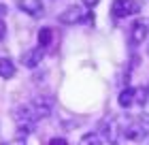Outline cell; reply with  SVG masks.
Wrapping results in <instances>:
<instances>
[{"instance_id":"9a60e30c","label":"cell","mask_w":149,"mask_h":145,"mask_svg":"<svg viewBox=\"0 0 149 145\" xmlns=\"http://www.w3.org/2000/svg\"><path fill=\"white\" fill-rule=\"evenodd\" d=\"M49 145H68V143L62 137H53V139H49Z\"/></svg>"},{"instance_id":"8992f818","label":"cell","mask_w":149,"mask_h":145,"mask_svg":"<svg viewBox=\"0 0 149 145\" xmlns=\"http://www.w3.org/2000/svg\"><path fill=\"white\" fill-rule=\"evenodd\" d=\"M13 117H15V122L19 124V126H34V124L38 122V117H36L34 111H32L30 105H19V107H15Z\"/></svg>"},{"instance_id":"8fae6325","label":"cell","mask_w":149,"mask_h":145,"mask_svg":"<svg viewBox=\"0 0 149 145\" xmlns=\"http://www.w3.org/2000/svg\"><path fill=\"white\" fill-rule=\"evenodd\" d=\"M0 77L2 79L15 77V64H13L11 58H0Z\"/></svg>"},{"instance_id":"6da1fadb","label":"cell","mask_w":149,"mask_h":145,"mask_svg":"<svg viewBox=\"0 0 149 145\" xmlns=\"http://www.w3.org/2000/svg\"><path fill=\"white\" fill-rule=\"evenodd\" d=\"M121 137L134 143L149 139V113H141L136 117H130L126 124H121Z\"/></svg>"},{"instance_id":"30bf717a","label":"cell","mask_w":149,"mask_h":145,"mask_svg":"<svg viewBox=\"0 0 149 145\" xmlns=\"http://www.w3.org/2000/svg\"><path fill=\"white\" fill-rule=\"evenodd\" d=\"M117 102H119L121 109H130V107H134V88H124V90H121Z\"/></svg>"},{"instance_id":"d6986e66","label":"cell","mask_w":149,"mask_h":145,"mask_svg":"<svg viewBox=\"0 0 149 145\" xmlns=\"http://www.w3.org/2000/svg\"><path fill=\"white\" fill-rule=\"evenodd\" d=\"M4 13H6V6H2V4H0V17H2Z\"/></svg>"},{"instance_id":"ba28073f","label":"cell","mask_w":149,"mask_h":145,"mask_svg":"<svg viewBox=\"0 0 149 145\" xmlns=\"http://www.w3.org/2000/svg\"><path fill=\"white\" fill-rule=\"evenodd\" d=\"M147 34H149L147 22H143V19H136V22L130 26V43H132V45H141V43L147 39Z\"/></svg>"},{"instance_id":"5b68a950","label":"cell","mask_w":149,"mask_h":145,"mask_svg":"<svg viewBox=\"0 0 149 145\" xmlns=\"http://www.w3.org/2000/svg\"><path fill=\"white\" fill-rule=\"evenodd\" d=\"M100 132L109 145H119V137H121V126H119V120L117 117H111V120H104L100 124Z\"/></svg>"},{"instance_id":"7a4b0ae2","label":"cell","mask_w":149,"mask_h":145,"mask_svg":"<svg viewBox=\"0 0 149 145\" xmlns=\"http://www.w3.org/2000/svg\"><path fill=\"white\" fill-rule=\"evenodd\" d=\"M58 22H60V24H66V26L94 24V13H92V9H87V6L72 4V6H68L66 11H62V13L58 15Z\"/></svg>"},{"instance_id":"277c9868","label":"cell","mask_w":149,"mask_h":145,"mask_svg":"<svg viewBox=\"0 0 149 145\" xmlns=\"http://www.w3.org/2000/svg\"><path fill=\"white\" fill-rule=\"evenodd\" d=\"M139 11H141V4L136 0H113V4H111V13L117 19L132 17V15H136Z\"/></svg>"},{"instance_id":"e0dca14e","label":"cell","mask_w":149,"mask_h":145,"mask_svg":"<svg viewBox=\"0 0 149 145\" xmlns=\"http://www.w3.org/2000/svg\"><path fill=\"white\" fill-rule=\"evenodd\" d=\"M4 36H6V26H4L2 19H0V41H2Z\"/></svg>"},{"instance_id":"ffe728a7","label":"cell","mask_w":149,"mask_h":145,"mask_svg":"<svg viewBox=\"0 0 149 145\" xmlns=\"http://www.w3.org/2000/svg\"><path fill=\"white\" fill-rule=\"evenodd\" d=\"M147 102H149V85H147Z\"/></svg>"},{"instance_id":"9c48e42d","label":"cell","mask_w":149,"mask_h":145,"mask_svg":"<svg viewBox=\"0 0 149 145\" xmlns=\"http://www.w3.org/2000/svg\"><path fill=\"white\" fill-rule=\"evenodd\" d=\"M40 60H43V49L40 47H34V49H28L22 53V64L26 68H34L40 64Z\"/></svg>"},{"instance_id":"ac0fdd59","label":"cell","mask_w":149,"mask_h":145,"mask_svg":"<svg viewBox=\"0 0 149 145\" xmlns=\"http://www.w3.org/2000/svg\"><path fill=\"white\" fill-rule=\"evenodd\" d=\"M0 145H26V139H15L11 143H0Z\"/></svg>"},{"instance_id":"5bb4252c","label":"cell","mask_w":149,"mask_h":145,"mask_svg":"<svg viewBox=\"0 0 149 145\" xmlns=\"http://www.w3.org/2000/svg\"><path fill=\"white\" fill-rule=\"evenodd\" d=\"M81 145H104V143H102V137L100 134L90 132V134H85L83 139H81Z\"/></svg>"},{"instance_id":"2e32d148","label":"cell","mask_w":149,"mask_h":145,"mask_svg":"<svg viewBox=\"0 0 149 145\" xmlns=\"http://www.w3.org/2000/svg\"><path fill=\"white\" fill-rule=\"evenodd\" d=\"M96 4H98V0H83V6H87V9H94Z\"/></svg>"},{"instance_id":"52a82bcc","label":"cell","mask_w":149,"mask_h":145,"mask_svg":"<svg viewBox=\"0 0 149 145\" xmlns=\"http://www.w3.org/2000/svg\"><path fill=\"white\" fill-rule=\"evenodd\" d=\"M17 9L30 17H40L45 13L43 0H17Z\"/></svg>"},{"instance_id":"7c38bea8","label":"cell","mask_w":149,"mask_h":145,"mask_svg":"<svg viewBox=\"0 0 149 145\" xmlns=\"http://www.w3.org/2000/svg\"><path fill=\"white\" fill-rule=\"evenodd\" d=\"M53 41V30L51 28H43L38 32V47L40 49H45V47H49Z\"/></svg>"},{"instance_id":"4fadbf2b","label":"cell","mask_w":149,"mask_h":145,"mask_svg":"<svg viewBox=\"0 0 149 145\" xmlns=\"http://www.w3.org/2000/svg\"><path fill=\"white\" fill-rule=\"evenodd\" d=\"M134 105H139V107L147 105V85L134 88Z\"/></svg>"},{"instance_id":"3957f363","label":"cell","mask_w":149,"mask_h":145,"mask_svg":"<svg viewBox=\"0 0 149 145\" xmlns=\"http://www.w3.org/2000/svg\"><path fill=\"white\" fill-rule=\"evenodd\" d=\"M28 105L32 107V111L36 113L38 120H45V117H49L51 111H53V107H56V98H53L51 94H38L34 96Z\"/></svg>"},{"instance_id":"44dd1931","label":"cell","mask_w":149,"mask_h":145,"mask_svg":"<svg viewBox=\"0 0 149 145\" xmlns=\"http://www.w3.org/2000/svg\"><path fill=\"white\" fill-rule=\"evenodd\" d=\"M147 53H149V45H147Z\"/></svg>"}]
</instances>
